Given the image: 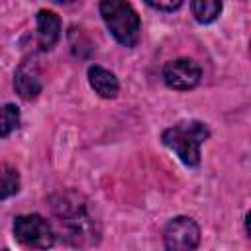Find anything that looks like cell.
<instances>
[{
    "instance_id": "8",
    "label": "cell",
    "mask_w": 251,
    "mask_h": 251,
    "mask_svg": "<svg viewBox=\"0 0 251 251\" xmlns=\"http://www.w3.org/2000/svg\"><path fill=\"white\" fill-rule=\"evenodd\" d=\"M61 33V20L57 18V14L49 12V10H39L37 12V41L39 47L43 51L51 49Z\"/></svg>"
},
{
    "instance_id": "7",
    "label": "cell",
    "mask_w": 251,
    "mask_h": 251,
    "mask_svg": "<svg viewBox=\"0 0 251 251\" xmlns=\"http://www.w3.org/2000/svg\"><path fill=\"white\" fill-rule=\"evenodd\" d=\"M14 88L24 100L37 98V94L41 92V76L37 63L33 59H25L24 63H20L14 78Z\"/></svg>"
},
{
    "instance_id": "9",
    "label": "cell",
    "mask_w": 251,
    "mask_h": 251,
    "mask_svg": "<svg viewBox=\"0 0 251 251\" xmlns=\"http://www.w3.org/2000/svg\"><path fill=\"white\" fill-rule=\"evenodd\" d=\"M88 82L94 88V92L100 94L102 98H114L120 90V82H118L116 75L98 65H92L88 69Z\"/></svg>"
},
{
    "instance_id": "6",
    "label": "cell",
    "mask_w": 251,
    "mask_h": 251,
    "mask_svg": "<svg viewBox=\"0 0 251 251\" xmlns=\"http://www.w3.org/2000/svg\"><path fill=\"white\" fill-rule=\"evenodd\" d=\"M202 71L190 59H175L163 67V78L167 86L175 90H190L200 82Z\"/></svg>"
},
{
    "instance_id": "14",
    "label": "cell",
    "mask_w": 251,
    "mask_h": 251,
    "mask_svg": "<svg viewBox=\"0 0 251 251\" xmlns=\"http://www.w3.org/2000/svg\"><path fill=\"white\" fill-rule=\"evenodd\" d=\"M55 2H61V4H69V2H73V0H55Z\"/></svg>"
},
{
    "instance_id": "12",
    "label": "cell",
    "mask_w": 251,
    "mask_h": 251,
    "mask_svg": "<svg viewBox=\"0 0 251 251\" xmlns=\"http://www.w3.org/2000/svg\"><path fill=\"white\" fill-rule=\"evenodd\" d=\"M20 126V110L14 104L0 108V137H8Z\"/></svg>"
},
{
    "instance_id": "13",
    "label": "cell",
    "mask_w": 251,
    "mask_h": 251,
    "mask_svg": "<svg viewBox=\"0 0 251 251\" xmlns=\"http://www.w3.org/2000/svg\"><path fill=\"white\" fill-rule=\"evenodd\" d=\"M149 6L157 8V10H165V12H171V10H176L182 0H145Z\"/></svg>"
},
{
    "instance_id": "10",
    "label": "cell",
    "mask_w": 251,
    "mask_h": 251,
    "mask_svg": "<svg viewBox=\"0 0 251 251\" xmlns=\"http://www.w3.org/2000/svg\"><path fill=\"white\" fill-rule=\"evenodd\" d=\"M222 12V0H192V14L196 22L210 24Z\"/></svg>"
},
{
    "instance_id": "1",
    "label": "cell",
    "mask_w": 251,
    "mask_h": 251,
    "mask_svg": "<svg viewBox=\"0 0 251 251\" xmlns=\"http://www.w3.org/2000/svg\"><path fill=\"white\" fill-rule=\"evenodd\" d=\"M51 206L61 231L71 243L82 245L86 243V239H94V235H98L96 222L82 196L75 192H65V194L61 192L53 198Z\"/></svg>"
},
{
    "instance_id": "3",
    "label": "cell",
    "mask_w": 251,
    "mask_h": 251,
    "mask_svg": "<svg viewBox=\"0 0 251 251\" xmlns=\"http://www.w3.org/2000/svg\"><path fill=\"white\" fill-rule=\"evenodd\" d=\"M100 16L110 33L124 47H135L141 33V22L137 12L127 0H102Z\"/></svg>"
},
{
    "instance_id": "11",
    "label": "cell",
    "mask_w": 251,
    "mask_h": 251,
    "mask_svg": "<svg viewBox=\"0 0 251 251\" xmlns=\"http://www.w3.org/2000/svg\"><path fill=\"white\" fill-rule=\"evenodd\" d=\"M20 190V175L14 167L2 165L0 167V200L14 196Z\"/></svg>"
},
{
    "instance_id": "2",
    "label": "cell",
    "mask_w": 251,
    "mask_h": 251,
    "mask_svg": "<svg viewBox=\"0 0 251 251\" xmlns=\"http://www.w3.org/2000/svg\"><path fill=\"white\" fill-rule=\"evenodd\" d=\"M208 137H210V129L206 124L196 122V120H186V122H178L176 126L165 129L161 135V141L163 145L173 149L184 165L198 167L200 147Z\"/></svg>"
},
{
    "instance_id": "5",
    "label": "cell",
    "mask_w": 251,
    "mask_h": 251,
    "mask_svg": "<svg viewBox=\"0 0 251 251\" xmlns=\"http://www.w3.org/2000/svg\"><path fill=\"white\" fill-rule=\"evenodd\" d=\"M163 239L167 249H175V251L194 249L200 241V227L192 218L178 216L167 224Z\"/></svg>"
},
{
    "instance_id": "4",
    "label": "cell",
    "mask_w": 251,
    "mask_h": 251,
    "mask_svg": "<svg viewBox=\"0 0 251 251\" xmlns=\"http://www.w3.org/2000/svg\"><path fill=\"white\" fill-rule=\"evenodd\" d=\"M14 237L25 245L35 249H47L55 243V231L51 224L39 214H25L14 220Z\"/></svg>"
}]
</instances>
